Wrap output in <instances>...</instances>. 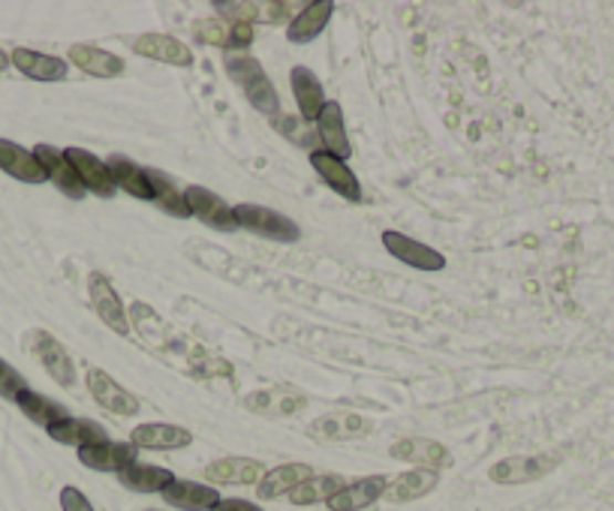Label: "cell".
<instances>
[{
	"label": "cell",
	"mask_w": 614,
	"mask_h": 511,
	"mask_svg": "<svg viewBox=\"0 0 614 511\" xmlns=\"http://www.w3.org/2000/svg\"><path fill=\"white\" fill-rule=\"evenodd\" d=\"M227 75L236 82L244 96H248V103L257 112L262 115H269L271 121L281 115V100H278V91L271 85V79L266 75L262 64H259L257 58H250V54H227Z\"/></svg>",
	"instance_id": "obj_1"
},
{
	"label": "cell",
	"mask_w": 614,
	"mask_h": 511,
	"mask_svg": "<svg viewBox=\"0 0 614 511\" xmlns=\"http://www.w3.org/2000/svg\"><path fill=\"white\" fill-rule=\"evenodd\" d=\"M238 229L253 232L259 238H271V241H281V244H295L302 238V229L295 220L283 217L274 208H262V205H236Z\"/></svg>",
	"instance_id": "obj_2"
},
{
	"label": "cell",
	"mask_w": 614,
	"mask_h": 511,
	"mask_svg": "<svg viewBox=\"0 0 614 511\" xmlns=\"http://www.w3.org/2000/svg\"><path fill=\"white\" fill-rule=\"evenodd\" d=\"M31 350L37 355V362L43 364V371L52 376L54 383L61 388H73L76 385V367H73V358L61 341H54L49 331H33L31 334Z\"/></svg>",
	"instance_id": "obj_3"
},
{
	"label": "cell",
	"mask_w": 614,
	"mask_h": 511,
	"mask_svg": "<svg viewBox=\"0 0 614 511\" xmlns=\"http://www.w3.org/2000/svg\"><path fill=\"white\" fill-rule=\"evenodd\" d=\"M184 199H187L190 213H194L196 220H202L205 226H211L217 232H236L238 229L236 211L217 192L205 190L199 184H187L184 187Z\"/></svg>",
	"instance_id": "obj_4"
},
{
	"label": "cell",
	"mask_w": 614,
	"mask_h": 511,
	"mask_svg": "<svg viewBox=\"0 0 614 511\" xmlns=\"http://www.w3.org/2000/svg\"><path fill=\"white\" fill-rule=\"evenodd\" d=\"M85 383H87V392H91V397L97 400L106 413H112V416H136L139 413V397L129 395L127 388H121L112 376H108L106 371H100V367H87L85 373Z\"/></svg>",
	"instance_id": "obj_5"
},
{
	"label": "cell",
	"mask_w": 614,
	"mask_h": 511,
	"mask_svg": "<svg viewBox=\"0 0 614 511\" xmlns=\"http://www.w3.org/2000/svg\"><path fill=\"white\" fill-rule=\"evenodd\" d=\"M87 292H91V304H94V310H97V316L103 320V325L115 331L118 337H127L129 334L127 310H124V304H121V295L115 292V286L108 283L106 274L91 271V278H87Z\"/></svg>",
	"instance_id": "obj_6"
},
{
	"label": "cell",
	"mask_w": 614,
	"mask_h": 511,
	"mask_svg": "<svg viewBox=\"0 0 614 511\" xmlns=\"http://www.w3.org/2000/svg\"><path fill=\"white\" fill-rule=\"evenodd\" d=\"M383 247L388 250V255L400 259L404 265L416 268V271H443L446 268V255L440 250H434L428 244H419L416 238H409L404 232H395L388 229L383 232Z\"/></svg>",
	"instance_id": "obj_7"
},
{
	"label": "cell",
	"mask_w": 614,
	"mask_h": 511,
	"mask_svg": "<svg viewBox=\"0 0 614 511\" xmlns=\"http://www.w3.org/2000/svg\"><path fill=\"white\" fill-rule=\"evenodd\" d=\"M64 157L70 160V166L76 169L79 181L85 187L87 192H94L100 199H112L115 196V181H112V175H108V166L106 160H100L97 154H91L85 148H66Z\"/></svg>",
	"instance_id": "obj_8"
},
{
	"label": "cell",
	"mask_w": 614,
	"mask_h": 511,
	"mask_svg": "<svg viewBox=\"0 0 614 511\" xmlns=\"http://www.w3.org/2000/svg\"><path fill=\"white\" fill-rule=\"evenodd\" d=\"M311 166L337 196H344L346 202H362V187H358L356 171L350 169L344 160H337L329 150H311Z\"/></svg>",
	"instance_id": "obj_9"
},
{
	"label": "cell",
	"mask_w": 614,
	"mask_h": 511,
	"mask_svg": "<svg viewBox=\"0 0 614 511\" xmlns=\"http://www.w3.org/2000/svg\"><path fill=\"white\" fill-rule=\"evenodd\" d=\"M33 157L43 166L45 178H49L58 190L64 192L66 199H85L87 190L82 187V181H79L76 169H73L70 160L64 157V150L52 148V145H37V148H33Z\"/></svg>",
	"instance_id": "obj_10"
},
{
	"label": "cell",
	"mask_w": 614,
	"mask_h": 511,
	"mask_svg": "<svg viewBox=\"0 0 614 511\" xmlns=\"http://www.w3.org/2000/svg\"><path fill=\"white\" fill-rule=\"evenodd\" d=\"M194 33L199 43L220 45L232 54V49H248L257 40V31L250 24L229 22V19H202L194 24Z\"/></svg>",
	"instance_id": "obj_11"
},
{
	"label": "cell",
	"mask_w": 614,
	"mask_h": 511,
	"mask_svg": "<svg viewBox=\"0 0 614 511\" xmlns=\"http://www.w3.org/2000/svg\"><path fill=\"white\" fill-rule=\"evenodd\" d=\"M139 460V448H133L129 442H94V446L79 448V463L94 472H121L129 463Z\"/></svg>",
	"instance_id": "obj_12"
},
{
	"label": "cell",
	"mask_w": 614,
	"mask_h": 511,
	"mask_svg": "<svg viewBox=\"0 0 614 511\" xmlns=\"http://www.w3.org/2000/svg\"><path fill=\"white\" fill-rule=\"evenodd\" d=\"M194 442V434L187 427L166 425V421H152V425H139L129 434V446L148 448V451H178Z\"/></svg>",
	"instance_id": "obj_13"
},
{
	"label": "cell",
	"mask_w": 614,
	"mask_h": 511,
	"mask_svg": "<svg viewBox=\"0 0 614 511\" xmlns=\"http://www.w3.org/2000/svg\"><path fill=\"white\" fill-rule=\"evenodd\" d=\"M395 460H407V463H416V469H443V467H452V455L440 446V442H434V439H398L392 451H388Z\"/></svg>",
	"instance_id": "obj_14"
},
{
	"label": "cell",
	"mask_w": 614,
	"mask_h": 511,
	"mask_svg": "<svg viewBox=\"0 0 614 511\" xmlns=\"http://www.w3.org/2000/svg\"><path fill=\"white\" fill-rule=\"evenodd\" d=\"M386 476H367V479H358L353 484H344L325 505H329V511H362L367 505H374L386 493Z\"/></svg>",
	"instance_id": "obj_15"
},
{
	"label": "cell",
	"mask_w": 614,
	"mask_h": 511,
	"mask_svg": "<svg viewBox=\"0 0 614 511\" xmlns=\"http://www.w3.org/2000/svg\"><path fill=\"white\" fill-rule=\"evenodd\" d=\"M10 64L33 82H64L70 75V64L54 54L33 52V49H15L10 54Z\"/></svg>",
	"instance_id": "obj_16"
},
{
	"label": "cell",
	"mask_w": 614,
	"mask_h": 511,
	"mask_svg": "<svg viewBox=\"0 0 614 511\" xmlns=\"http://www.w3.org/2000/svg\"><path fill=\"white\" fill-rule=\"evenodd\" d=\"M163 500L169 502L173 509L181 511H211L223 497H220V490H217L215 484L175 479L169 488L163 490Z\"/></svg>",
	"instance_id": "obj_17"
},
{
	"label": "cell",
	"mask_w": 614,
	"mask_h": 511,
	"mask_svg": "<svg viewBox=\"0 0 614 511\" xmlns=\"http://www.w3.org/2000/svg\"><path fill=\"white\" fill-rule=\"evenodd\" d=\"M133 52L142 54V58H152V61H160V64H194V52H190L181 40L169 36V33H142L139 40L133 43Z\"/></svg>",
	"instance_id": "obj_18"
},
{
	"label": "cell",
	"mask_w": 614,
	"mask_h": 511,
	"mask_svg": "<svg viewBox=\"0 0 614 511\" xmlns=\"http://www.w3.org/2000/svg\"><path fill=\"white\" fill-rule=\"evenodd\" d=\"M316 133H320V142H323V150L334 154L337 160H350L353 157V142L346 136L344 127V112L337 103H325V108L316 117Z\"/></svg>",
	"instance_id": "obj_19"
},
{
	"label": "cell",
	"mask_w": 614,
	"mask_h": 511,
	"mask_svg": "<svg viewBox=\"0 0 614 511\" xmlns=\"http://www.w3.org/2000/svg\"><path fill=\"white\" fill-rule=\"evenodd\" d=\"M332 15H334L332 0H313V3H308V7H304V10L290 22V28H287V40L295 45L313 43V40L325 31V24L332 22Z\"/></svg>",
	"instance_id": "obj_20"
},
{
	"label": "cell",
	"mask_w": 614,
	"mask_h": 511,
	"mask_svg": "<svg viewBox=\"0 0 614 511\" xmlns=\"http://www.w3.org/2000/svg\"><path fill=\"white\" fill-rule=\"evenodd\" d=\"M266 467L253 458H220L205 467V479L211 484H259Z\"/></svg>",
	"instance_id": "obj_21"
},
{
	"label": "cell",
	"mask_w": 614,
	"mask_h": 511,
	"mask_svg": "<svg viewBox=\"0 0 614 511\" xmlns=\"http://www.w3.org/2000/svg\"><path fill=\"white\" fill-rule=\"evenodd\" d=\"M0 169L7 171L10 178L22 184H43L49 181L45 178L43 166L40 160L33 157V150L22 148V145H15L10 139H0Z\"/></svg>",
	"instance_id": "obj_22"
},
{
	"label": "cell",
	"mask_w": 614,
	"mask_h": 511,
	"mask_svg": "<svg viewBox=\"0 0 614 511\" xmlns=\"http://www.w3.org/2000/svg\"><path fill=\"white\" fill-rule=\"evenodd\" d=\"M290 85L302 121H316L320 112L325 108V103H329L323 85H320V79H316L308 66H295L290 73Z\"/></svg>",
	"instance_id": "obj_23"
},
{
	"label": "cell",
	"mask_w": 614,
	"mask_h": 511,
	"mask_svg": "<svg viewBox=\"0 0 614 511\" xmlns=\"http://www.w3.org/2000/svg\"><path fill=\"white\" fill-rule=\"evenodd\" d=\"M45 434H49L54 442H61V446H76V448L94 446V442H106L108 439L106 427L103 425L91 421V418H73V416H66L61 418V421H54L52 427H45Z\"/></svg>",
	"instance_id": "obj_24"
},
{
	"label": "cell",
	"mask_w": 614,
	"mask_h": 511,
	"mask_svg": "<svg viewBox=\"0 0 614 511\" xmlns=\"http://www.w3.org/2000/svg\"><path fill=\"white\" fill-rule=\"evenodd\" d=\"M311 476L313 469L308 467V463H283V467L266 469V476H262V481L257 484L259 500H281L283 493L290 497L292 490L299 488V484H304Z\"/></svg>",
	"instance_id": "obj_25"
},
{
	"label": "cell",
	"mask_w": 614,
	"mask_h": 511,
	"mask_svg": "<svg viewBox=\"0 0 614 511\" xmlns=\"http://www.w3.org/2000/svg\"><path fill=\"white\" fill-rule=\"evenodd\" d=\"M106 166L118 190L129 192L133 199H142V202H154L152 184H148V169H142V166H136V163L127 160V157H121V154H112L106 160Z\"/></svg>",
	"instance_id": "obj_26"
},
{
	"label": "cell",
	"mask_w": 614,
	"mask_h": 511,
	"mask_svg": "<svg viewBox=\"0 0 614 511\" xmlns=\"http://www.w3.org/2000/svg\"><path fill=\"white\" fill-rule=\"evenodd\" d=\"M121 484L133 493H163L175 481V472L166 467H154V463H129L118 472Z\"/></svg>",
	"instance_id": "obj_27"
},
{
	"label": "cell",
	"mask_w": 614,
	"mask_h": 511,
	"mask_svg": "<svg viewBox=\"0 0 614 511\" xmlns=\"http://www.w3.org/2000/svg\"><path fill=\"white\" fill-rule=\"evenodd\" d=\"M70 64H76L82 73L94 75V79H118L124 73V61L118 54L85 43H76L70 49Z\"/></svg>",
	"instance_id": "obj_28"
},
{
	"label": "cell",
	"mask_w": 614,
	"mask_h": 511,
	"mask_svg": "<svg viewBox=\"0 0 614 511\" xmlns=\"http://www.w3.org/2000/svg\"><path fill=\"white\" fill-rule=\"evenodd\" d=\"M437 481H440V476H437L434 469H409V472L398 476L395 481H388L383 497H386L388 502L422 500V497H428V493L437 488Z\"/></svg>",
	"instance_id": "obj_29"
},
{
	"label": "cell",
	"mask_w": 614,
	"mask_h": 511,
	"mask_svg": "<svg viewBox=\"0 0 614 511\" xmlns=\"http://www.w3.org/2000/svg\"><path fill=\"white\" fill-rule=\"evenodd\" d=\"M148 184H152L154 205H157L160 211L173 213V217H178V220L194 217L190 208H187V199H184L181 184H175L173 178H169V175H163L160 169H148Z\"/></svg>",
	"instance_id": "obj_30"
},
{
	"label": "cell",
	"mask_w": 614,
	"mask_h": 511,
	"mask_svg": "<svg viewBox=\"0 0 614 511\" xmlns=\"http://www.w3.org/2000/svg\"><path fill=\"white\" fill-rule=\"evenodd\" d=\"M545 458H507L491 467V481L497 484H521V481L539 479L542 472H549Z\"/></svg>",
	"instance_id": "obj_31"
},
{
	"label": "cell",
	"mask_w": 614,
	"mask_h": 511,
	"mask_svg": "<svg viewBox=\"0 0 614 511\" xmlns=\"http://www.w3.org/2000/svg\"><path fill=\"white\" fill-rule=\"evenodd\" d=\"M215 12H220V19H229V22H238V24H250L253 22H262V19H269L266 12H290V3H244V0H215L211 3Z\"/></svg>",
	"instance_id": "obj_32"
},
{
	"label": "cell",
	"mask_w": 614,
	"mask_h": 511,
	"mask_svg": "<svg viewBox=\"0 0 614 511\" xmlns=\"http://www.w3.org/2000/svg\"><path fill=\"white\" fill-rule=\"evenodd\" d=\"M15 404H19V409H22L24 416L31 418L33 425L52 427L54 421H61V418L70 416V413H66V406H61L58 400H49V397H43V395H37L33 388L22 392Z\"/></svg>",
	"instance_id": "obj_33"
},
{
	"label": "cell",
	"mask_w": 614,
	"mask_h": 511,
	"mask_svg": "<svg viewBox=\"0 0 614 511\" xmlns=\"http://www.w3.org/2000/svg\"><path fill=\"white\" fill-rule=\"evenodd\" d=\"M311 430L325 439H353L367 434V421L362 416H350V413H334V416L316 418Z\"/></svg>",
	"instance_id": "obj_34"
},
{
	"label": "cell",
	"mask_w": 614,
	"mask_h": 511,
	"mask_svg": "<svg viewBox=\"0 0 614 511\" xmlns=\"http://www.w3.org/2000/svg\"><path fill=\"white\" fill-rule=\"evenodd\" d=\"M346 481L341 476H311V479L299 484V488L290 493L292 505H313V502H329L344 488Z\"/></svg>",
	"instance_id": "obj_35"
},
{
	"label": "cell",
	"mask_w": 614,
	"mask_h": 511,
	"mask_svg": "<svg viewBox=\"0 0 614 511\" xmlns=\"http://www.w3.org/2000/svg\"><path fill=\"white\" fill-rule=\"evenodd\" d=\"M28 388H31V385L24 383L22 373L15 371L10 362H3V358H0V397L15 404V400H19V395H22V392H28Z\"/></svg>",
	"instance_id": "obj_36"
},
{
	"label": "cell",
	"mask_w": 614,
	"mask_h": 511,
	"mask_svg": "<svg viewBox=\"0 0 614 511\" xmlns=\"http://www.w3.org/2000/svg\"><path fill=\"white\" fill-rule=\"evenodd\" d=\"M61 509L64 511H94V505H91V500H87L82 490L73 488V484H66V488L61 490Z\"/></svg>",
	"instance_id": "obj_37"
},
{
	"label": "cell",
	"mask_w": 614,
	"mask_h": 511,
	"mask_svg": "<svg viewBox=\"0 0 614 511\" xmlns=\"http://www.w3.org/2000/svg\"><path fill=\"white\" fill-rule=\"evenodd\" d=\"M211 511H262L257 502L250 500H236V497H229V500H220Z\"/></svg>",
	"instance_id": "obj_38"
},
{
	"label": "cell",
	"mask_w": 614,
	"mask_h": 511,
	"mask_svg": "<svg viewBox=\"0 0 614 511\" xmlns=\"http://www.w3.org/2000/svg\"><path fill=\"white\" fill-rule=\"evenodd\" d=\"M7 66H12L10 64V54L3 52V49H0V70H7Z\"/></svg>",
	"instance_id": "obj_39"
},
{
	"label": "cell",
	"mask_w": 614,
	"mask_h": 511,
	"mask_svg": "<svg viewBox=\"0 0 614 511\" xmlns=\"http://www.w3.org/2000/svg\"><path fill=\"white\" fill-rule=\"evenodd\" d=\"M148 511H157V509H148Z\"/></svg>",
	"instance_id": "obj_40"
}]
</instances>
